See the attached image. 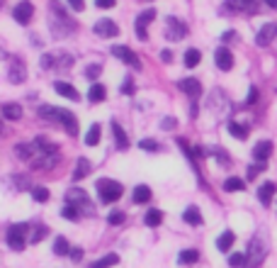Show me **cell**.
<instances>
[{"mask_svg":"<svg viewBox=\"0 0 277 268\" xmlns=\"http://www.w3.org/2000/svg\"><path fill=\"white\" fill-rule=\"evenodd\" d=\"M277 37V25L275 22H270V25H263V29L258 32V37H255V44L258 46H267V44L272 42Z\"/></svg>","mask_w":277,"mask_h":268,"instance_id":"5bb4252c","label":"cell"},{"mask_svg":"<svg viewBox=\"0 0 277 268\" xmlns=\"http://www.w3.org/2000/svg\"><path fill=\"white\" fill-rule=\"evenodd\" d=\"M112 54H114V57L119 59V61L129 64L131 69H136V71L141 69V59H138L136 54H134V51L129 49V46H119V44H117V46H112Z\"/></svg>","mask_w":277,"mask_h":268,"instance_id":"8fae6325","label":"cell"},{"mask_svg":"<svg viewBox=\"0 0 277 268\" xmlns=\"http://www.w3.org/2000/svg\"><path fill=\"white\" fill-rule=\"evenodd\" d=\"M151 200V188L149 185H136V190H134V202L136 205H144V202H149Z\"/></svg>","mask_w":277,"mask_h":268,"instance_id":"cb8c5ba5","label":"cell"},{"mask_svg":"<svg viewBox=\"0 0 277 268\" xmlns=\"http://www.w3.org/2000/svg\"><path fill=\"white\" fill-rule=\"evenodd\" d=\"M277 185L275 183H265L260 185V190H258V200L263 202V205H270V200H272V195H275Z\"/></svg>","mask_w":277,"mask_h":268,"instance_id":"603a6c76","label":"cell"},{"mask_svg":"<svg viewBox=\"0 0 277 268\" xmlns=\"http://www.w3.org/2000/svg\"><path fill=\"white\" fill-rule=\"evenodd\" d=\"M61 217H63V220H71V222H78L81 215H78V210H76L73 205H66V207L61 210Z\"/></svg>","mask_w":277,"mask_h":268,"instance_id":"f35d334b","label":"cell"},{"mask_svg":"<svg viewBox=\"0 0 277 268\" xmlns=\"http://www.w3.org/2000/svg\"><path fill=\"white\" fill-rule=\"evenodd\" d=\"M3 57H5V51H3V49H0V59H3Z\"/></svg>","mask_w":277,"mask_h":268,"instance_id":"6f0895ef","label":"cell"},{"mask_svg":"<svg viewBox=\"0 0 277 268\" xmlns=\"http://www.w3.org/2000/svg\"><path fill=\"white\" fill-rule=\"evenodd\" d=\"M114 3H117V0H95V5L102 8V10H105V8H114Z\"/></svg>","mask_w":277,"mask_h":268,"instance_id":"c3c4849f","label":"cell"},{"mask_svg":"<svg viewBox=\"0 0 277 268\" xmlns=\"http://www.w3.org/2000/svg\"><path fill=\"white\" fill-rule=\"evenodd\" d=\"M243 188H246L243 178H236V176H231V178H226V181H224V190H231V193H236V190H243Z\"/></svg>","mask_w":277,"mask_h":268,"instance_id":"d6a6232c","label":"cell"},{"mask_svg":"<svg viewBox=\"0 0 277 268\" xmlns=\"http://www.w3.org/2000/svg\"><path fill=\"white\" fill-rule=\"evenodd\" d=\"M234 39H236V32H231V29L222 34V42H234Z\"/></svg>","mask_w":277,"mask_h":268,"instance_id":"f5cc1de1","label":"cell"},{"mask_svg":"<svg viewBox=\"0 0 277 268\" xmlns=\"http://www.w3.org/2000/svg\"><path fill=\"white\" fill-rule=\"evenodd\" d=\"M73 61L76 59L71 57V54H66V51H58V54H51V69H61L66 71L73 66Z\"/></svg>","mask_w":277,"mask_h":268,"instance_id":"ac0fdd59","label":"cell"},{"mask_svg":"<svg viewBox=\"0 0 277 268\" xmlns=\"http://www.w3.org/2000/svg\"><path fill=\"white\" fill-rule=\"evenodd\" d=\"M46 232H49L46 227H37V229H34V234L29 237V241H32V244H37V241H42L44 237H46Z\"/></svg>","mask_w":277,"mask_h":268,"instance_id":"ee69618b","label":"cell"},{"mask_svg":"<svg viewBox=\"0 0 277 268\" xmlns=\"http://www.w3.org/2000/svg\"><path fill=\"white\" fill-rule=\"evenodd\" d=\"M97 188V195L100 200L105 202V205H110V202H117V200L122 198V193H124V188L117 183V181H112V178H100L95 183Z\"/></svg>","mask_w":277,"mask_h":268,"instance_id":"277c9868","label":"cell"},{"mask_svg":"<svg viewBox=\"0 0 277 268\" xmlns=\"http://www.w3.org/2000/svg\"><path fill=\"white\" fill-rule=\"evenodd\" d=\"M182 61H185V66H187V69H194V66H197V64L202 61V54H199L197 49H187V51H185V59H182Z\"/></svg>","mask_w":277,"mask_h":268,"instance_id":"83f0119b","label":"cell"},{"mask_svg":"<svg viewBox=\"0 0 277 268\" xmlns=\"http://www.w3.org/2000/svg\"><path fill=\"white\" fill-rule=\"evenodd\" d=\"M182 220H185L187 225H192V227H199V225H202V215H199V210H197L194 205H190L187 210L182 212Z\"/></svg>","mask_w":277,"mask_h":268,"instance_id":"7402d4cb","label":"cell"},{"mask_svg":"<svg viewBox=\"0 0 277 268\" xmlns=\"http://www.w3.org/2000/svg\"><path fill=\"white\" fill-rule=\"evenodd\" d=\"M32 15H34V5H32L29 0L17 3V5H15V10H13L15 22H20V25H29V22H32Z\"/></svg>","mask_w":277,"mask_h":268,"instance_id":"30bf717a","label":"cell"},{"mask_svg":"<svg viewBox=\"0 0 277 268\" xmlns=\"http://www.w3.org/2000/svg\"><path fill=\"white\" fill-rule=\"evenodd\" d=\"M71 258H73V261H81V258H83V249H78V246L71 249Z\"/></svg>","mask_w":277,"mask_h":268,"instance_id":"681fc988","label":"cell"},{"mask_svg":"<svg viewBox=\"0 0 277 268\" xmlns=\"http://www.w3.org/2000/svg\"><path fill=\"white\" fill-rule=\"evenodd\" d=\"M153 17H156V10H144V13H138L136 17V37L138 39H146L149 34H146V27L153 22Z\"/></svg>","mask_w":277,"mask_h":268,"instance_id":"7c38bea8","label":"cell"},{"mask_svg":"<svg viewBox=\"0 0 277 268\" xmlns=\"http://www.w3.org/2000/svg\"><path fill=\"white\" fill-rule=\"evenodd\" d=\"M3 132H5V129H3V122H0V134H3Z\"/></svg>","mask_w":277,"mask_h":268,"instance_id":"680465c9","label":"cell"},{"mask_svg":"<svg viewBox=\"0 0 277 268\" xmlns=\"http://www.w3.org/2000/svg\"><path fill=\"white\" fill-rule=\"evenodd\" d=\"M214 64L222 71H231V66H234V54H231L226 46H222V49H217V54H214Z\"/></svg>","mask_w":277,"mask_h":268,"instance_id":"9a60e30c","label":"cell"},{"mask_svg":"<svg viewBox=\"0 0 277 268\" xmlns=\"http://www.w3.org/2000/svg\"><path fill=\"white\" fill-rule=\"evenodd\" d=\"M71 249H68V241L63 239V237H56V241H54V254L56 256H66Z\"/></svg>","mask_w":277,"mask_h":268,"instance_id":"d590c367","label":"cell"},{"mask_svg":"<svg viewBox=\"0 0 277 268\" xmlns=\"http://www.w3.org/2000/svg\"><path fill=\"white\" fill-rule=\"evenodd\" d=\"M119 261V256L117 254H110V256H102L100 261H95V263H90L88 268H110V266H114Z\"/></svg>","mask_w":277,"mask_h":268,"instance_id":"4dcf8cb0","label":"cell"},{"mask_svg":"<svg viewBox=\"0 0 277 268\" xmlns=\"http://www.w3.org/2000/svg\"><path fill=\"white\" fill-rule=\"evenodd\" d=\"M68 5L73 8V10H76V13H83V10H85V3H83V0H68Z\"/></svg>","mask_w":277,"mask_h":268,"instance_id":"bcb514c9","label":"cell"},{"mask_svg":"<svg viewBox=\"0 0 277 268\" xmlns=\"http://www.w3.org/2000/svg\"><path fill=\"white\" fill-rule=\"evenodd\" d=\"M138 146H141L144 151H158V149H161V144L153 141V139H141L138 141Z\"/></svg>","mask_w":277,"mask_h":268,"instance_id":"b9f144b4","label":"cell"},{"mask_svg":"<svg viewBox=\"0 0 277 268\" xmlns=\"http://www.w3.org/2000/svg\"><path fill=\"white\" fill-rule=\"evenodd\" d=\"M39 117L46 120V122L61 125L71 137H78V120H76V115L68 113V110H61V108H54V105H42V108H39Z\"/></svg>","mask_w":277,"mask_h":268,"instance_id":"3957f363","label":"cell"},{"mask_svg":"<svg viewBox=\"0 0 277 268\" xmlns=\"http://www.w3.org/2000/svg\"><path fill=\"white\" fill-rule=\"evenodd\" d=\"M161 127H163V129H173V127H175V120H173V117H168V120H161Z\"/></svg>","mask_w":277,"mask_h":268,"instance_id":"f907efd6","label":"cell"},{"mask_svg":"<svg viewBox=\"0 0 277 268\" xmlns=\"http://www.w3.org/2000/svg\"><path fill=\"white\" fill-rule=\"evenodd\" d=\"M97 141H100V125H93L90 132L85 134V144H88V146H95Z\"/></svg>","mask_w":277,"mask_h":268,"instance_id":"8d00e7d4","label":"cell"},{"mask_svg":"<svg viewBox=\"0 0 277 268\" xmlns=\"http://www.w3.org/2000/svg\"><path fill=\"white\" fill-rule=\"evenodd\" d=\"M263 3H267V5L272 8V10H277V0H263Z\"/></svg>","mask_w":277,"mask_h":268,"instance_id":"9f6ffc18","label":"cell"},{"mask_svg":"<svg viewBox=\"0 0 277 268\" xmlns=\"http://www.w3.org/2000/svg\"><path fill=\"white\" fill-rule=\"evenodd\" d=\"M49 13H51V17H49V29H51V34H54L56 39H63V37H68L71 32H76V20H71L68 13L61 8V3H56V0H51L49 3Z\"/></svg>","mask_w":277,"mask_h":268,"instance_id":"7a4b0ae2","label":"cell"},{"mask_svg":"<svg viewBox=\"0 0 277 268\" xmlns=\"http://www.w3.org/2000/svg\"><path fill=\"white\" fill-rule=\"evenodd\" d=\"M34 144V154H32V158H29L27 164L32 166V169H44V171H51L58 164V146L56 144H51V141L46 139H34L32 141Z\"/></svg>","mask_w":277,"mask_h":268,"instance_id":"6da1fadb","label":"cell"},{"mask_svg":"<svg viewBox=\"0 0 277 268\" xmlns=\"http://www.w3.org/2000/svg\"><path fill=\"white\" fill-rule=\"evenodd\" d=\"M229 266L231 268H243L246 266V251H236L229 256Z\"/></svg>","mask_w":277,"mask_h":268,"instance_id":"e575fe53","label":"cell"},{"mask_svg":"<svg viewBox=\"0 0 277 268\" xmlns=\"http://www.w3.org/2000/svg\"><path fill=\"white\" fill-rule=\"evenodd\" d=\"M263 258H265V244L260 241V237H253L248 254H246V266L258 268L260 263H263Z\"/></svg>","mask_w":277,"mask_h":268,"instance_id":"52a82bcc","label":"cell"},{"mask_svg":"<svg viewBox=\"0 0 277 268\" xmlns=\"http://www.w3.org/2000/svg\"><path fill=\"white\" fill-rule=\"evenodd\" d=\"M270 154H272V141H258L255 144V149H253V158L258 161V164H265L267 158H270Z\"/></svg>","mask_w":277,"mask_h":268,"instance_id":"2e32d148","label":"cell"},{"mask_svg":"<svg viewBox=\"0 0 277 268\" xmlns=\"http://www.w3.org/2000/svg\"><path fill=\"white\" fill-rule=\"evenodd\" d=\"M15 154H17V158H22V161H29L32 154H34V144H17L15 146Z\"/></svg>","mask_w":277,"mask_h":268,"instance_id":"4316f807","label":"cell"},{"mask_svg":"<svg viewBox=\"0 0 277 268\" xmlns=\"http://www.w3.org/2000/svg\"><path fill=\"white\" fill-rule=\"evenodd\" d=\"M258 100V88L255 85H250V90H248V105H253Z\"/></svg>","mask_w":277,"mask_h":268,"instance_id":"7dc6e473","label":"cell"},{"mask_svg":"<svg viewBox=\"0 0 277 268\" xmlns=\"http://www.w3.org/2000/svg\"><path fill=\"white\" fill-rule=\"evenodd\" d=\"M131 90H134V83H131V81H126V83L122 85V93L126 95V93H131Z\"/></svg>","mask_w":277,"mask_h":268,"instance_id":"11a10c76","label":"cell"},{"mask_svg":"<svg viewBox=\"0 0 277 268\" xmlns=\"http://www.w3.org/2000/svg\"><path fill=\"white\" fill-rule=\"evenodd\" d=\"M102 73V66L100 64H90L88 69H85V78H90V81H97V76Z\"/></svg>","mask_w":277,"mask_h":268,"instance_id":"ab89813d","label":"cell"},{"mask_svg":"<svg viewBox=\"0 0 277 268\" xmlns=\"http://www.w3.org/2000/svg\"><path fill=\"white\" fill-rule=\"evenodd\" d=\"M234 241H236L234 232H224L222 237L217 239V249H219V251H229V249L234 246Z\"/></svg>","mask_w":277,"mask_h":268,"instance_id":"d4e9b609","label":"cell"},{"mask_svg":"<svg viewBox=\"0 0 277 268\" xmlns=\"http://www.w3.org/2000/svg\"><path fill=\"white\" fill-rule=\"evenodd\" d=\"M88 173H90V161L85 156H81L78 164H76V171H73V181H83Z\"/></svg>","mask_w":277,"mask_h":268,"instance_id":"ffe728a7","label":"cell"},{"mask_svg":"<svg viewBox=\"0 0 277 268\" xmlns=\"http://www.w3.org/2000/svg\"><path fill=\"white\" fill-rule=\"evenodd\" d=\"M112 132H114V139H117V149H126V146H129V139H126L124 129L119 127L117 122H112Z\"/></svg>","mask_w":277,"mask_h":268,"instance_id":"484cf974","label":"cell"},{"mask_svg":"<svg viewBox=\"0 0 277 268\" xmlns=\"http://www.w3.org/2000/svg\"><path fill=\"white\" fill-rule=\"evenodd\" d=\"M124 220H126V215H124V212H119V210H117V212H112L110 217H107V222H110V225H114V227H117V225H122Z\"/></svg>","mask_w":277,"mask_h":268,"instance_id":"7bdbcfd3","label":"cell"},{"mask_svg":"<svg viewBox=\"0 0 277 268\" xmlns=\"http://www.w3.org/2000/svg\"><path fill=\"white\" fill-rule=\"evenodd\" d=\"M185 34H187V25L180 22L178 17H168V20H166V37H168V39L178 42V39H182Z\"/></svg>","mask_w":277,"mask_h":268,"instance_id":"9c48e42d","label":"cell"},{"mask_svg":"<svg viewBox=\"0 0 277 268\" xmlns=\"http://www.w3.org/2000/svg\"><path fill=\"white\" fill-rule=\"evenodd\" d=\"M66 205H73L78 212H85V215H93L95 212V205L90 202L88 193L81 190V188H71L68 193H66Z\"/></svg>","mask_w":277,"mask_h":268,"instance_id":"5b68a950","label":"cell"},{"mask_svg":"<svg viewBox=\"0 0 277 268\" xmlns=\"http://www.w3.org/2000/svg\"><path fill=\"white\" fill-rule=\"evenodd\" d=\"M27 225H13L8 229V246L13 249V251H22L25 249V244H27Z\"/></svg>","mask_w":277,"mask_h":268,"instance_id":"8992f818","label":"cell"},{"mask_svg":"<svg viewBox=\"0 0 277 268\" xmlns=\"http://www.w3.org/2000/svg\"><path fill=\"white\" fill-rule=\"evenodd\" d=\"M95 34H100V37H117L119 27L112 20H100V22H95Z\"/></svg>","mask_w":277,"mask_h":268,"instance_id":"e0dca14e","label":"cell"},{"mask_svg":"<svg viewBox=\"0 0 277 268\" xmlns=\"http://www.w3.org/2000/svg\"><path fill=\"white\" fill-rule=\"evenodd\" d=\"M105 95H107V90H105V85H100V83H95L90 90H88V98L93 100V102H102Z\"/></svg>","mask_w":277,"mask_h":268,"instance_id":"f1b7e54d","label":"cell"},{"mask_svg":"<svg viewBox=\"0 0 277 268\" xmlns=\"http://www.w3.org/2000/svg\"><path fill=\"white\" fill-rule=\"evenodd\" d=\"M229 132L234 134L236 139H246L248 137V127L246 125H238V122H229Z\"/></svg>","mask_w":277,"mask_h":268,"instance_id":"836d02e7","label":"cell"},{"mask_svg":"<svg viewBox=\"0 0 277 268\" xmlns=\"http://www.w3.org/2000/svg\"><path fill=\"white\" fill-rule=\"evenodd\" d=\"M161 61H163V64H170V61H173V54H170L168 49H163V51H161Z\"/></svg>","mask_w":277,"mask_h":268,"instance_id":"816d5d0a","label":"cell"},{"mask_svg":"<svg viewBox=\"0 0 277 268\" xmlns=\"http://www.w3.org/2000/svg\"><path fill=\"white\" fill-rule=\"evenodd\" d=\"M8 78H10V83L20 85L25 83V78H27V66H25V61L22 59H10V66H8Z\"/></svg>","mask_w":277,"mask_h":268,"instance_id":"ba28073f","label":"cell"},{"mask_svg":"<svg viewBox=\"0 0 277 268\" xmlns=\"http://www.w3.org/2000/svg\"><path fill=\"white\" fill-rule=\"evenodd\" d=\"M32 198L37 200V202H46L49 200V188H34L32 190Z\"/></svg>","mask_w":277,"mask_h":268,"instance_id":"60d3db41","label":"cell"},{"mask_svg":"<svg viewBox=\"0 0 277 268\" xmlns=\"http://www.w3.org/2000/svg\"><path fill=\"white\" fill-rule=\"evenodd\" d=\"M238 3V10H246V13H255L258 10V3L260 0H236Z\"/></svg>","mask_w":277,"mask_h":268,"instance_id":"74e56055","label":"cell"},{"mask_svg":"<svg viewBox=\"0 0 277 268\" xmlns=\"http://www.w3.org/2000/svg\"><path fill=\"white\" fill-rule=\"evenodd\" d=\"M144 222L149 227H158L161 222H163V212L161 210H149L146 212V217H144Z\"/></svg>","mask_w":277,"mask_h":268,"instance_id":"1f68e13d","label":"cell"},{"mask_svg":"<svg viewBox=\"0 0 277 268\" xmlns=\"http://www.w3.org/2000/svg\"><path fill=\"white\" fill-rule=\"evenodd\" d=\"M42 69H51V54H44L42 57Z\"/></svg>","mask_w":277,"mask_h":268,"instance_id":"db71d44e","label":"cell"},{"mask_svg":"<svg viewBox=\"0 0 277 268\" xmlns=\"http://www.w3.org/2000/svg\"><path fill=\"white\" fill-rule=\"evenodd\" d=\"M178 261H180V263H197V261H199V251H197V249H185V251H180Z\"/></svg>","mask_w":277,"mask_h":268,"instance_id":"f546056e","label":"cell"},{"mask_svg":"<svg viewBox=\"0 0 277 268\" xmlns=\"http://www.w3.org/2000/svg\"><path fill=\"white\" fill-rule=\"evenodd\" d=\"M265 171V164H253L248 169V178H258V173H263Z\"/></svg>","mask_w":277,"mask_h":268,"instance_id":"f6af8a7d","label":"cell"},{"mask_svg":"<svg viewBox=\"0 0 277 268\" xmlns=\"http://www.w3.org/2000/svg\"><path fill=\"white\" fill-rule=\"evenodd\" d=\"M178 88H180L185 95H190L192 100H197L199 95H202V83H199L197 78H185V81L178 83Z\"/></svg>","mask_w":277,"mask_h":268,"instance_id":"4fadbf2b","label":"cell"},{"mask_svg":"<svg viewBox=\"0 0 277 268\" xmlns=\"http://www.w3.org/2000/svg\"><path fill=\"white\" fill-rule=\"evenodd\" d=\"M54 88H56V93H58V95H63V98L73 100V102H76V100H81V93H78V90H76V88H73V85H71V83H63V81H56V83H54Z\"/></svg>","mask_w":277,"mask_h":268,"instance_id":"d6986e66","label":"cell"},{"mask_svg":"<svg viewBox=\"0 0 277 268\" xmlns=\"http://www.w3.org/2000/svg\"><path fill=\"white\" fill-rule=\"evenodd\" d=\"M3 117L15 122V120H20V117H22V108H20L17 102H5V105H3Z\"/></svg>","mask_w":277,"mask_h":268,"instance_id":"44dd1931","label":"cell"}]
</instances>
